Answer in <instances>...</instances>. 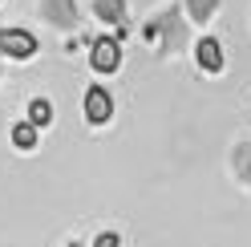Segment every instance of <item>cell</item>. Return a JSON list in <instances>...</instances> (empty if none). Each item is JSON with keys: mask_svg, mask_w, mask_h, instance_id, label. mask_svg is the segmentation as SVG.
I'll return each mask as SVG.
<instances>
[{"mask_svg": "<svg viewBox=\"0 0 251 247\" xmlns=\"http://www.w3.org/2000/svg\"><path fill=\"white\" fill-rule=\"evenodd\" d=\"M93 12H98L105 25H126V4L122 0H93Z\"/></svg>", "mask_w": 251, "mask_h": 247, "instance_id": "6", "label": "cell"}, {"mask_svg": "<svg viewBox=\"0 0 251 247\" xmlns=\"http://www.w3.org/2000/svg\"><path fill=\"white\" fill-rule=\"evenodd\" d=\"M69 247H81V243H69Z\"/></svg>", "mask_w": 251, "mask_h": 247, "instance_id": "11", "label": "cell"}, {"mask_svg": "<svg viewBox=\"0 0 251 247\" xmlns=\"http://www.w3.org/2000/svg\"><path fill=\"white\" fill-rule=\"evenodd\" d=\"M186 8H191V21H195V25H202V21H207L211 12L219 8V0H186Z\"/></svg>", "mask_w": 251, "mask_h": 247, "instance_id": "9", "label": "cell"}, {"mask_svg": "<svg viewBox=\"0 0 251 247\" xmlns=\"http://www.w3.org/2000/svg\"><path fill=\"white\" fill-rule=\"evenodd\" d=\"M12 146H21V150L37 146V126L33 122H17V126H12Z\"/></svg>", "mask_w": 251, "mask_h": 247, "instance_id": "7", "label": "cell"}, {"mask_svg": "<svg viewBox=\"0 0 251 247\" xmlns=\"http://www.w3.org/2000/svg\"><path fill=\"white\" fill-rule=\"evenodd\" d=\"M89 65L98 69V73H114V69L122 65L118 41H114V37H98V41H93V49H89Z\"/></svg>", "mask_w": 251, "mask_h": 247, "instance_id": "1", "label": "cell"}, {"mask_svg": "<svg viewBox=\"0 0 251 247\" xmlns=\"http://www.w3.org/2000/svg\"><path fill=\"white\" fill-rule=\"evenodd\" d=\"M93 247H122V243H118V235H114V231H101V235L93 239Z\"/></svg>", "mask_w": 251, "mask_h": 247, "instance_id": "10", "label": "cell"}, {"mask_svg": "<svg viewBox=\"0 0 251 247\" xmlns=\"http://www.w3.org/2000/svg\"><path fill=\"white\" fill-rule=\"evenodd\" d=\"M85 118L93 122V126H101V122L114 118V98H109V89L89 85V94H85Z\"/></svg>", "mask_w": 251, "mask_h": 247, "instance_id": "3", "label": "cell"}, {"mask_svg": "<svg viewBox=\"0 0 251 247\" xmlns=\"http://www.w3.org/2000/svg\"><path fill=\"white\" fill-rule=\"evenodd\" d=\"M28 122H33L37 130H41V126H49V122H53V105L45 101V98H37L33 105H28Z\"/></svg>", "mask_w": 251, "mask_h": 247, "instance_id": "8", "label": "cell"}, {"mask_svg": "<svg viewBox=\"0 0 251 247\" xmlns=\"http://www.w3.org/2000/svg\"><path fill=\"white\" fill-rule=\"evenodd\" d=\"M45 17H49V25L73 28L77 25V8H73V0H45Z\"/></svg>", "mask_w": 251, "mask_h": 247, "instance_id": "5", "label": "cell"}, {"mask_svg": "<svg viewBox=\"0 0 251 247\" xmlns=\"http://www.w3.org/2000/svg\"><path fill=\"white\" fill-rule=\"evenodd\" d=\"M0 53L4 57H33L37 53V37L25 28H0Z\"/></svg>", "mask_w": 251, "mask_h": 247, "instance_id": "2", "label": "cell"}, {"mask_svg": "<svg viewBox=\"0 0 251 247\" xmlns=\"http://www.w3.org/2000/svg\"><path fill=\"white\" fill-rule=\"evenodd\" d=\"M195 53H199V65L207 69V73H219V69H223V45H219L215 37H202Z\"/></svg>", "mask_w": 251, "mask_h": 247, "instance_id": "4", "label": "cell"}]
</instances>
